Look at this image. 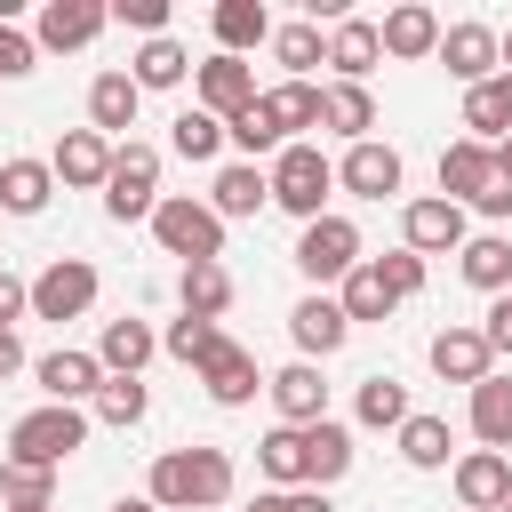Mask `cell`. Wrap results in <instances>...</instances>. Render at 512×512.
Returning a JSON list of instances; mask_svg holds the SVG:
<instances>
[{
	"instance_id": "9c48e42d",
	"label": "cell",
	"mask_w": 512,
	"mask_h": 512,
	"mask_svg": "<svg viewBox=\"0 0 512 512\" xmlns=\"http://www.w3.org/2000/svg\"><path fill=\"white\" fill-rule=\"evenodd\" d=\"M192 88H200V112H216V120H240V112L256 104V72H248L240 56H208V64H192Z\"/></svg>"
},
{
	"instance_id": "52a82bcc",
	"label": "cell",
	"mask_w": 512,
	"mask_h": 512,
	"mask_svg": "<svg viewBox=\"0 0 512 512\" xmlns=\"http://www.w3.org/2000/svg\"><path fill=\"white\" fill-rule=\"evenodd\" d=\"M464 240H472V232H464V208H456V200L432 192V200H408V208H400V248H408V256H456Z\"/></svg>"
},
{
	"instance_id": "30bf717a",
	"label": "cell",
	"mask_w": 512,
	"mask_h": 512,
	"mask_svg": "<svg viewBox=\"0 0 512 512\" xmlns=\"http://www.w3.org/2000/svg\"><path fill=\"white\" fill-rule=\"evenodd\" d=\"M48 176H56V184H72V192H96V184L112 176V144H104L96 128H64V136H56V152H48Z\"/></svg>"
},
{
	"instance_id": "603a6c76",
	"label": "cell",
	"mask_w": 512,
	"mask_h": 512,
	"mask_svg": "<svg viewBox=\"0 0 512 512\" xmlns=\"http://www.w3.org/2000/svg\"><path fill=\"white\" fill-rule=\"evenodd\" d=\"M320 128L368 144V128H376V96H368L360 80H328V88H320Z\"/></svg>"
},
{
	"instance_id": "94428289",
	"label": "cell",
	"mask_w": 512,
	"mask_h": 512,
	"mask_svg": "<svg viewBox=\"0 0 512 512\" xmlns=\"http://www.w3.org/2000/svg\"><path fill=\"white\" fill-rule=\"evenodd\" d=\"M504 512H512V504H504Z\"/></svg>"
},
{
	"instance_id": "ac0fdd59",
	"label": "cell",
	"mask_w": 512,
	"mask_h": 512,
	"mask_svg": "<svg viewBox=\"0 0 512 512\" xmlns=\"http://www.w3.org/2000/svg\"><path fill=\"white\" fill-rule=\"evenodd\" d=\"M488 184H496V152H488V144H472V136H456V144L440 152V200L472 208Z\"/></svg>"
},
{
	"instance_id": "f35d334b",
	"label": "cell",
	"mask_w": 512,
	"mask_h": 512,
	"mask_svg": "<svg viewBox=\"0 0 512 512\" xmlns=\"http://www.w3.org/2000/svg\"><path fill=\"white\" fill-rule=\"evenodd\" d=\"M352 408H360V424H376V432H400V424L416 416V408H408V384H400V376H368Z\"/></svg>"
},
{
	"instance_id": "11a10c76",
	"label": "cell",
	"mask_w": 512,
	"mask_h": 512,
	"mask_svg": "<svg viewBox=\"0 0 512 512\" xmlns=\"http://www.w3.org/2000/svg\"><path fill=\"white\" fill-rule=\"evenodd\" d=\"M496 184H512V136L496 144Z\"/></svg>"
},
{
	"instance_id": "4dcf8cb0",
	"label": "cell",
	"mask_w": 512,
	"mask_h": 512,
	"mask_svg": "<svg viewBox=\"0 0 512 512\" xmlns=\"http://www.w3.org/2000/svg\"><path fill=\"white\" fill-rule=\"evenodd\" d=\"M56 192L48 160H0V216H40Z\"/></svg>"
},
{
	"instance_id": "7a4b0ae2",
	"label": "cell",
	"mask_w": 512,
	"mask_h": 512,
	"mask_svg": "<svg viewBox=\"0 0 512 512\" xmlns=\"http://www.w3.org/2000/svg\"><path fill=\"white\" fill-rule=\"evenodd\" d=\"M264 184H272V208H288V216H304V224H312V216H328L320 200L336 192V168H328V152H320V144H304V136H296V144H280V152H272Z\"/></svg>"
},
{
	"instance_id": "8fae6325",
	"label": "cell",
	"mask_w": 512,
	"mask_h": 512,
	"mask_svg": "<svg viewBox=\"0 0 512 512\" xmlns=\"http://www.w3.org/2000/svg\"><path fill=\"white\" fill-rule=\"evenodd\" d=\"M400 176H408V168H400V152H392V144H376V136H368V144H352V152L336 160V184H344L352 200H392V192H400Z\"/></svg>"
},
{
	"instance_id": "4fadbf2b",
	"label": "cell",
	"mask_w": 512,
	"mask_h": 512,
	"mask_svg": "<svg viewBox=\"0 0 512 512\" xmlns=\"http://www.w3.org/2000/svg\"><path fill=\"white\" fill-rule=\"evenodd\" d=\"M456 504L464 512H504L512 504V456H496V448L456 456Z\"/></svg>"
},
{
	"instance_id": "6da1fadb",
	"label": "cell",
	"mask_w": 512,
	"mask_h": 512,
	"mask_svg": "<svg viewBox=\"0 0 512 512\" xmlns=\"http://www.w3.org/2000/svg\"><path fill=\"white\" fill-rule=\"evenodd\" d=\"M160 512H216L232 496V456L224 448H168L152 456V488H144Z\"/></svg>"
},
{
	"instance_id": "f907efd6",
	"label": "cell",
	"mask_w": 512,
	"mask_h": 512,
	"mask_svg": "<svg viewBox=\"0 0 512 512\" xmlns=\"http://www.w3.org/2000/svg\"><path fill=\"white\" fill-rule=\"evenodd\" d=\"M480 336H488V352H504V360H512V288L488 304V328H480Z\"/></svg>"
},
{
	"instance_id": "277c9868",
	"label": "cell",
	"mask_w": 512,
	"mask_h": 512,
	"mask_svg": "<svg viewBox=\"0 0 512 512\" xmlns=\"http://www.w3.org/2000/svg\"><path fill=\"white\" fill-rule=\"evenodd\" d=\"M152 208H160V152L152 144H112V176H104V216L112 224H152Z\"/></svg>"
},
{
	"instance_id": "ffe728a7",
	"label": "cell",
	"mask_w": 512,
	"mask_h": 512,
	"mask_svg": "<svg viewBox=\"0 0 512 512\" xmlns=\"http://www.w3.org/2000/svg\"><path fill=\"white\" fill-rule=\"evenodd\" d=\"M424 360H432V376H440V384H480L496 352H488V336H480V328H440V336L424 344Z\"/></svg>"
},
{
	"instance_id": "f6af8a7d",
	"label": "cell",
	"mask_w": 512,
	"mask_h": 512,
	"mask_svg": "<svg viewBox=\"0 0 512 512\" xmlns=\"http://www.w3.org/2000/svg\"><path fill=\"white\" fill-rule=\"evenodd\" d=\"M224 144H240L248 160H256V152H280V136H272V120H264V104H248L240 120H224Z\"/></svg>"
},
{
	"instance_id": "8992f818",
	"label": "cell",
	"mask_w": 512,
	"mask_h": 512,
	"mask_svg": "<svg viewBox=\"0 0 512 512\" xmlns=\"http://www.w3.org/2000/svg\"><path fill=\"white\" fill-rule=\"evenodd\" d=\"M352 264H360V224L352 216H312L304 240H296V272L320 288V280H344Z\"/></svg>"
},
{
	"instance_id": "ee69618b",
	"label": "cell",
	"mask_w": 512,
	"mask_h": 512,
	"mask_svg": "<svg viewBox=\"0 0 512 512\" xmlns=\"http://www.w3.org/2000/svg\"><path fill=\"white\" fill-rule=\"evenodd\" d=\"M0 504H56V472L0 456Z\"/></svg>"
},
{
	"instance_id": "bcb514c9",
	"label": "cell",
	"mask_w": 512,
	"mask_h": 512,
	"mask_svg": "<svg viewBox=\"0 0 512 512\" xmlns=\"http://www.w3.org/2000/svg\"><path fill=\"white\" fill-rule=\"evenodd\" d=\"M112 24H136L144 40L168 32V0H112Z\"/></svg>"
},
{
	"instance_id": "8d00e7d4",
	"label": "cell",
	"mask_w": 512,
	"mask_h": 512,
	"mask_svg": "<svg viewBox=\"0 0 512 512\" xmlns=\"http://www.w3.org/2000/svg\"><path fill=\"white\" fill-rule=\"evenodd\" d=\"M256 464H264L272 488H304V432H296V424H272V432L256 440Z\"/></svg>"
},
{
	"instance_id": "7dc6e473",
	"label": "cell",
	"mask_w": 512,
	"mask_h": 512,
	"mask_svg": "<svg viewBox=\"0 0 512 512\" xmlns=\"http://www.w3.org/2000/svg\"><path fill=\"white\" fill-rule=\"evenodd\" d=\"M376 272H384V288H392V296H416V288H424V256H408V248L376 256Z\"/></svg>"
},
{
	"instance_id": "b9f144b4",
	"label": "cell",
	"mask_w": 512,
	"mask_h": 512,
	"mask_svg": "<svg viewBox=\"0 0 512 512\" xmlns=\"http://www.w3.org/2000/svg\"><path fill=\"white\" fill-rule=\"evenodd\" d=\"M168 144H176L184 160H216V152H224V120L192 104V112H176V120H168Z\"/></svg>"
},
{
	"instance_id": "5b68a950",
	"label": "cell",
	"mask_w": 512,
	"mask_h": 512,
	"mask_svg": "<svg viewBox=\"0 0 512 512\" xmlns=\"http://www.w3.org/2000/svg\"><path fill=\"white\" fill-rule=\"evenodd\" d=\"M80 440H88V416H80V408H56V400L8 424V456H16V464H40V472H56Z\"/></svg>"
},
{
	"instance_id": "3957f363",
	"label": "cell",
	"mask_w": 512,
	"mask_h": 512,
	"mask_svg": "<svg viewBox=\"0 0 512 512\" xmlns=\"http://www.w3.org/2000/svg\"><path fill=\"white\" fill-rule=\"evenodd\" d=\"M152 240H160L168 256H184V264H216V256H224V216H216L208 200H192V192H160Z\"/></svg>"
},
{
	"instance_id": "2e32d148",
	"label": "cell",
	"mask_w": 512,
	"mask_h": 512,
	"mask_svg": "<svg viewBox=\"0 0 512 512\" xmlns=\"http://www.w3.org/2000/svg\"><path fill=\"white\" fill-rule=\"evenodd\" d=\"M264 392H272L280 424H296V432L328 416V384H320V368H312V360H288L280 376H264Z\"/></svg>"
},
{
	"instance_id": "ba28073f",
	"label": "cell",
	"mask_w": 512,
	"mask_h": 512,
	"mask_svg": "<svg viewBox=\"0 0 512 512\" xmlns=\"http://www.w3.org/2000/svg\"><path fill=\"white\" fill-rule=\"evenodd\" d=\"M88 304H96V264L88 256H56L32 280V320H80Z\"/></svg>"
},
{
	"instance_id": "d6a6232c",
	"label": "cell",
	"mask_w": 512,
	"mask_h": 512,
	"mask_svg": "<svg viewBox=\"0 0 512 512\" xmlns=\"http://www.w3.org/2000/svg\"><path fill=\"white\" fill-rule=\"evenodd\" d=\"M376 24H360V16H336V32H328V64H336V80H368L376 72Z\"/></svg>"
},
{
	"instance_id": "ab89813d",
	"label": "cell",
	"mask_w": 512,
	"mask_h": 512,
	"mask_svg": "<svg viewBox=\"0 0 512 512\" xmlns=\"http://www.w3.org/2000/svg\"><path fill=\"white\" fill-rule=\"evenodd\" d=\"M88 408H96V424H120V432H128V424H144V408H152V392H144L136 376H104Z\"/></svg>"
},
{
	"instance_id": "60d3db41",
	"label": "cell",
	"mask_w": 512,
	"mask_h": 512,
	"mask_svg": "<svg viewBox=\"0 0 512 512\" xmlns=\"http://www.w3.org/2000/svg\"><path fill=\"white\" fill-rule=\"evenodd\" d=\"M272 56L288 64V80H304L312 64H328V40H320V24L304 16V24H280V32H272Z\"/></svg>"
},
{
	"instance_id": "f546056e",
	"label": "cell",
	"mask_w": 512,
	"mask_h": 512,
	"mask_svg": "<svg viewBox=\"0 0 512 512\" xmlns=\"http://www.w3.org/2000/svg\"><path fill=\"white\" fill-rule=\"evenodd\" d=\"M376 48H384V56H432V48H440V16L408 0V8H392V16L376 24Z\"/></svg>"
},
{
	"instance_id": "e575fe53",
	"label": "cell",
	"mask_w": 512,
	"mask_h": 512,
	"mask_svg": "<svg viewBox=\"0 0 512 512\" xmlns=\"http://www.w3.org/2000/svg\"><path fill=\"white\" fill-rule=\"evenodd\" d=\"M184 72H192V56H184V40H168V32L128 56V80H136V88H184Z\"/></svg>"
},
{
	"instance_id": "83f0119b",
	"label": "cell",
	"mask_w": 512,
	"mask_h": 512,
	"mask_svg": "<svg viewBox=\"0 0 512 512\" xmlns=\"http://www.w3.org/2000/svg\"><path fill=\"white\" fill-rule=\"evenodd\" d=\"M272 200V184H264V168L256 160H232V168H216V184H208V208L232 224V216H256Z\"/></svg>"
},
{
	"instance_id": "d590c367",
	"label": "cell",
	"mask_w": 512,
	"mask_h": 512,
	"mask_svg": "<svg viewBox=\"0 0 512 512\" xmlns=\"http://www.w3.org/2000/svg\"><path fill=\"white\" fill-rule=\"evenodd\" d=\"M400 456H408L416 472H440V464L456 456V432H448V416H408V424H400Z\"/></svg>"
},
{
	"instance_id": "681fc988",
	"label": "cell",
	"mask_w": 512,
	"mask_h": 512,
	"mask_svg": "<svg viewBox=\"0 0 512 512\" xmlns=\"http://www.w3.org/2000/svg\"><path fill=\"white\" fill-rule=\"evenodd\" d=\"M24 312H32V280H16V272L0 264V328H16Z\"/></svg>"
},
{
	"instance_id": "9a60e30c",
	"label": "cell",
	"mask_w": 512,
	"mask_h": 512,
	"mask_svg": "<svg viewBox=\"0 0 512 512\" xmlns=\"http://www.w3.org/2000/svg\"><path fill=\"white\" fill-rule=\"evenodd\" d=\"M32 376H40V392L56 400V408H80V400H96V384H104V368H96V352H40L32 360Z\"/></svg>"
},
{
	"instance_id": "f5cc1de1",
	"label": "cell",
	"mask_w": 512,
	"mask_h": 512,
	"mask_svg": "<svg viewBox=\"0 0 512 512\" xmlns=\"http://www.w3.org/2000/svg\"><path fill=\"white\" fill-rule=\"evenodd\" d=\"M472 208H480V216H512V184H488Z\"/></svg>"
},
{
	"instance_id": "e0dca14e",
	"label": "cell",
	"mask_w": 512,
	"mask_h": 512,
	"mask_svg": "<svg viewBox=\"0 0 512 512\" xmlns=\"http://www.w3.org/2000/svg\"><path fill=\"white\" fill-rule=\"evenodd\" d=\"M464 88H480V80H496V32L488 24H440V48H432Z\"/></svg>"
},
{
	"instance_id": "d6986e66",
	"label": "cell",
	"mask_w": 512,
	"mask_h": 512,
	"mask_svg": "<svg viewBox=\"0 0 512 512\" xmlns=\"http://www.w3.org/2000/svg\"><path fill=\"white\" fill-rule=\"evenodd\" d=\"M288 336H296V352H304V360H328V352L352 336V320H344V304H336V296H320V288H312V296L288 312Z\"/></svg>"
},
{
	"instance_id": "1f68e13d",
	"label": "cell",
	"mask_w": 512,
	"mask_h": 512,
	"mask_svg": "<svg viewBox=\"0 0 512 512\" xmlns=\"http://www.w3.org/2000/svg\"><path fill=\"white\" fill-rule=\"evenodd\" d=\"M456 256H464V280H472L480 296H504V288H512V240H504V232H472Z\"/></svg>"
},
{
	"instance_id": "7bdbcfd3",
	"label": "cell",
	"mask_w": 512,
	"mask_h": 512,
	"mask_svg": "<svg viewBox=\"0 0 512 512\" xmlns=\"http://www.w3.org/2000/svg\"><path fill=\"white\" fill-rule=\"evenodd\" d=\"M216 344H224V328H216V320H192V312H184V320H168V336H160V352H168V360H184V368H200Z\"/></svg>"
},
{
	"instance_id": "74e56055",
	"label": "cell",
	"mask_w": 512,
	"mask_h": 512,
	"mask_svg": "<svg viewBox=\"0 0 512 512\" xmlns=\"http://www.w3.org/2000/svg\"><path fill=\"white\" fill-rule=\"evenodd\" d=\"M336 304H344V320H384L400 296L384 288V272H376V256H368V264H352V272H344V296H336Z\"/></svg>"
},
{
	"instance_id": "484cf974",
	"label": "cell",
	"mask_w": 512,
	"mask_h": 512,
	"mask_svg": "<svg viewBox=\"0 0 512 512\" xmlns=\"http://www.w3.org/2000/svg\"><path fill=\"white\" fill-rule=\"evenodd\" d=\"M272 40V8L264 0H216V56H248Z\"/></svg>"
},
{
	"instance_id": "4316f807",
	"label": "cell",
	"mask_w": 512,
	"mask_h": 512,
	"mask_svg": "<svg viewBox=\"0 0 512 512\" xmlns=\"http://www.w3.org/2000/svg\"><path fill=\"white\" fill-rule=\"evenodd\" d=\"M256 104H264V120H272L280 144H296V128H320V88H312V80H280V88H264Z\"/></svg>"
},
{
	"instance_id": "44dd1931",
	"label": "cell",
	"mask_w": 512,
	"mask_h": 512,
	"mask_svg": "<svg viewBox=\"0 0 512 512\" xmlns=\"http://www.w3.org/2000/svg\"><path fill=\"white\" fill-rule=\"evenodd\" d=\"M136 104H144V88H136L128 72H96V88H88V128L112 144V136L136 128Z\"/></svg>"
},
{
	"instance_id": "91938a15",
	"label": "cell",
	"mask_w": 512,
	"mask_h": 512,
	"mask_svg": "<svg viewBox=\"0 0 512 512\" xmlns=\"http://www.w3.org/2000/svg\"><path fill=\"white\" fill-rule=\"evenodd\" d=\"M8 512H56V504H8Z\"/></svg>"
},
{
	"instance_id": "f1b7e54d",
	"label": "cell",
	"mask_w": 512,
	"mask_h": 512,
	"mask_svg": "<svg viewBox=\"0 0 512 512\" xmlns=\"http://www.w3.org/2000/svg\"><path fill=\"white\" fill-rule=\"evenodd\" d=\"M152 352H160V336L144 320H104V336H96V368L104 376H136Z\"/></svg>"
},
{
	"instance_id": "680465c9",
	"label": "cell",
	"mask_w": 512,
	"mask_h": 512,
	"mask_svg": "<svg viewBox=\"0 0 512 512\" xmlns=\"http://www.w3.org/2000/svg\"><path fill=\"white\" fill-rule=\"evenodd\" d=\"M248 512H280V496H256V504H248Z\"/></svg>"
},
{
	"instance_id": "7402d4cb",
	"label": "cell",
	"mask_w": 512,
	"mask_h": 512,
	"mask_svg": "<svg viewBox=\"0 0 512 512\" xmlns=\"http://www.w3.org/2000/svg\"><path fill=\"white\" fill-rule=\"evenodd\" d=\"M464 128H472V144H488V152L512 136V72H496V80L464 88Z\"/></svg>"
},
{
	"instance_id": "5bb4252c",
	"label": "cell",
	"mask_w": 512,
	"mask_h": 512,
	"mask_svg": "<svg viewBox=\"0 0 512 512\" xmlns=\"http://www.w3.org/2000/svg\"><path fill=\"white\" fill-rule=\"evenodd\" d=\"M104 24H112V8H104V0H48V8H40L32 48H56V56H64V48H88Z\"/></svg>"
},
{
	"instance_id": "c3c4849f",
	"label": "cell",
	"mask_w": 512,
	"mask_h": 512,
	"mask_svg": "<svg viewBox=\"0 0 512 512\" xmlns=\"http://www.w3.org/2000/svg\"><path fill=\"white\" fill-rule=\"evenodd\" d=\"M40 64V48H32V32H16V24H0V80H24Z\"/></svg>"
},
{
	"instance_id": "9f6ffc18",
	"label": "cell",
	"mask_w": 512,
	"mask_h": 512,
	"mask_svg": "<svg viewBox=\"0 0 512 512\" xmlns=\"http://www.w3.org/2000/svg\"><path fill=\"white\" fill-rule=\"evenodd\" d=\"M496 72H512V32H496Z\"/></svg>"
},
{
	"instance_id": "db71d44e",
	"label": "cell",
	"mask_w": 512,
	"mask_h": 512,
	"mask_svg": "<svg viewBox=\"0 0 512 512\" xmlns=\"http://www.w3.org/2000/svg\"><path fill=\"white\" fill-rule=\"evenodd\" d=\"M24 368V344H16V328H0V384Z\"/></svg>"
},
{
	"instance_id": "6f0895ef",
	"label": "cell",
	"mask_w": 512,
	"mask_h": 512,
	"mask_svg": "<svg viewBox=\"0 0 512 512\" xmlns=\"http://www.w3.org/2000/svg\"><path fill=\"white\" fill-rule=\"evenodd\" d=\"M112 512H160V504H152V496H120Z\"/></svg>"
},
{
	"instance_id": "816d5d0a",
	"label": "cell",
	"mask_w": 512,
	"mask_h": 512,
	"mask_svg": "<svg viewBox=\"0 0 512 512\" xmlns=\"http://www.w3.org/2000/svg\"><path fill=\"white\" fill-rule=\"evenodd\" d=\"M272 496H280V512H336L328 488H272Z\"/></svg>"
},
{
	"instance_id": "cb8c5ba5",
	"label": "cell",
	"mask_w": 512,
	"mask_h": 512,
	"mask_svg": "<svg viewBox=\"0 0 512 512\" xmlns=\"http://www.w3.org/2000/svg\"><path fill=\"white\" fill-rule=\"evenodd\" d=\"M344 472H352V432H344L336 416L304 424V488H328V480H344Z\"/></svg>"
},
{
	"instance_id": "7c38bea8",
	"label": "cell",
	"mask_w": 512,
	"mask_h": 512,
	"mask_svg": "<svg viewBox=\"0 0 512 512\" xmlns=\"http://www.w3.org/2000/svg\"><path fill=\"white\" fill-rule=\"evenodd\" d=\"M200 384H208V400H216V408H248V400L264 392V376H256V352H248V344H232V336H224V344L200 360Z\"/></svg>"
},
{
	"instance_id": "836d02e7",
	"label": "cell",
	"mask_w": 512,
	"mask_h": 512,
	"mask_svg": "<svg viewBox=\"0 0 512 512\" xmlns=\"http://www.w3.org/2000/svg\"><path fill=\"white\" fill-rule=\"evenodd\" d=\"M176 304H184L192 320H224V312H232V272H224V264H184Z\"/></svg>"
},
{
	"instance_id": "d4e9b609",
	"label": "cell",
	"mask_w": 512,
	"mask_h": 512,
	"mask_svg": "<svg viewBox=\"0 0 512 512\" xmlns=\"http://www.w3.org/2000/svg\"><path fill=\"white\" fill-rule=\"evenodd\" d=\"M472 432H480V448H496V456H512V376H480L472 384Z\"/></svg>"
}]
</instances>
